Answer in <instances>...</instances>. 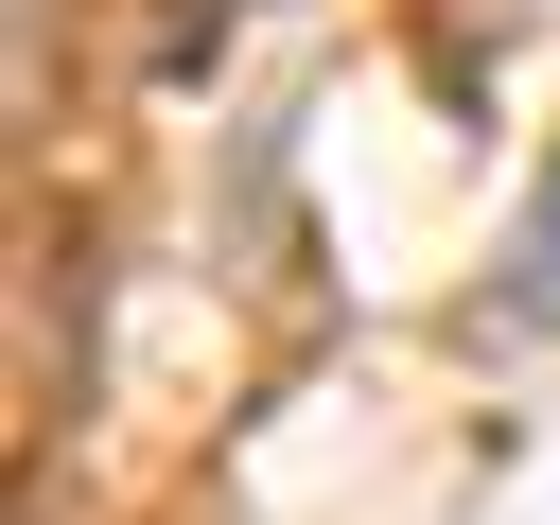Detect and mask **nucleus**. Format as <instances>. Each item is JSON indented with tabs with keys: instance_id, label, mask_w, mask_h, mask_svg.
<instances>
[{
	"instance_id": "obj_1",
	"label": "nucleus",
	"mask_w": 560,
	"mask_h": 525,
	"mask_svg": "<svg viewBox=\"0 0 560 525\" xmlns=\"http://www.w3.org/2000/svg\"><path fill=\"white\" fill-rule=\"evenodd\" d=\"M508 298L560 315V158H542V192H525V228H508Z\"/></svg>"
}]
</instances>
